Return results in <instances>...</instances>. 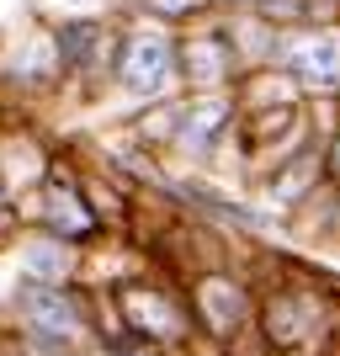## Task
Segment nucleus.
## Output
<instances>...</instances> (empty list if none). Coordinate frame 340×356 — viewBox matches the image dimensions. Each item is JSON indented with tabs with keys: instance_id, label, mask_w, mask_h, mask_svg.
I'll list each match as a JSON object with an SVG mask.
<instances>
[{
	"instance_id": "423d86ee",
	"label": "nucleus",
	"mask_w": 340,
	"mask_h": 356,
	"mask_svg": "<svg viewBox=\"0 0 340 356\" xmlns=\"http://www.w3.org/2000/svg\"><path fill=\"white\" fill-rule=\"evenodd\" d=\"M118 356H154V351H144V341H122Z\"/></svg>"
},
{
	"instance_id": "0eeeda50",
	"label": "nucleus",
	"mask_w": 340,
	"mask_h": 356,
	"mask_svg": "<svg viewBox=\"0 0 340 356\" xmlns=\"http://www.w3.org/2000/svg\"><path fill=\"white\" fill-rule=\"evenodd\" d=\"M165 11H186V6H192V0H160Z\"/></svg>"
},
{
	"instance_id": "39448f33",
	"label": "nucleus",
	"mask_w": 340,
	"mask_h": 356,
	"mask_svg": "<svg viewBox=\"0 0 340 356\" xmlns=\"http://www.w3.org/2000/svg\"><path fill=\"white\" fill-rule=\"evenodd\" d=\"M27 266L38 271V282H59L64 271H70V250H64V245H32Z\"/></svg>"
},
{
	"instance_id": "7ed1b4c3",
	"label": "nucleus",
	"mask_w": 340,
	"mask_h": 356,
	"mask_svg": "<svg viewBox=\"0 0 340 356\" xmlns=\"http://www.w3.org/2000/svg\"><path fill=\"white\" fill-rule=\"evenodd\" d=\"M293 64L309 74V80H319V86H335L340 80V43L335 38H309V43L293 54Z\"/></svg>"
},
{
	"instance_id": "f257e3e1",
	"label": "nucleus",
	"mask_w": 340,
	"mask_h": 356,
	"mask_svg": "<svg viewBox=\"0 0 340 356\" xmlns=\"http://www.w3.org/2000/svg\"><path fill=\"white\" fill-rule=\"evenodd\" d=\"M16 309H22V319H27V330L38 335V341H54V346L74 341L80 325H86L80 303H74L64 287H54V282H32L27 293L16 298Z\"/></svg>"
},
{
	"instance_id": "20e7f679",
	"label": "nucleus",
	"mask_w": 340,
	"mask_h": 356,
	"mask_svg": "<svg viewBox=\"0 0 340 356\" xmlns=\"http://www.w3.org/2000/svg\"><path fill=\"white\" fill-rule=\"evenodd\" d=\"M54 229L59 234H90V213L80 208V197L70 186H54Z\"/></svg>"
},
{
	"instance_id": "f03ea898",
	"label": "nucleus",
	"mask_w": 340,
	"mask_h": 356,
	"mask_svg": "<svg viewBox=\"0 0 340 356\" xmlns=\"http://www.w3.org/2000/svg\"><path fill=\"white\" fill-rule=\"evenodd\" d=\"M165 70H170V43L165 38H133L128 43V54H122V86L128 90H160L165 86Z\"/></svg>"
}]
</instances>
